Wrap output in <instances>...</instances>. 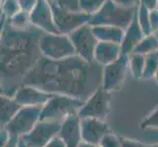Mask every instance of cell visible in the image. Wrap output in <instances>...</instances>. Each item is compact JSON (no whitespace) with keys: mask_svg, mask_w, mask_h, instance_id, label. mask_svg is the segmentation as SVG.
I'll return each mask as SVG.
<instances>
[{"mask_svg":"<svg viewBox=\"0 0 158 147\" xmlns=\"http://www.w3.org/2000/svg\"><path fill=\"white\" fill-rule=\"evenodd\" d=\"M111 1L119 5V6L128 7V8L137 7L139 4V0H111Z\"/></svg>","mask_w":158,"mask_h":147,"instance_id":"d6a6232c","label":"cell"},{"mask_svg":"<svg viewBox=\"0 0 158 147\" xmlns=\"http://www.w3.org/2000/svg\"><path fill=\"white\" fill-rule=\"evenodd\" d=\"M100 147H121L120 137L112 133L105 134L99 142Z\"/></svg>","mask_w":158,"mask_h":147,"instance_id":"83f0119b","label":"cell"},{"mask_svg":"<svg viewBox=\"0 0 158 147\" xmlns=\"http://www.w3.org/2000/svg\"><path fill=\"white\" fill-rule=\"evenodd\" d=\"M44 147H66V144L64 143V141L58 135H56Z\"/></svg>","mask_w":158,"mask_h":147,"instance_id":"836d02e7","label":"cell"},{"mask_svg":"<svg viewBox=\"0 0 158 147\" xmlns=\"http://www.w3.org/2000/svg\"><path fill=\"white\" fill-rule=\"evenodd\" d=\"M53 14L54 24L61 35H69L85 24H89L90 16L84 12H72L60 8L55 3H49Z\"/></svg>","mask_w":158,"mask_h":147,"instance_id":"9c48e42d","label":"cell"},{"mask_svg":"<svg viewBox=\"0 0 158 147\" xmlns=\"http://www.w3.org/2000/svg\"><path fill=\"white\" fill-rule=\"evenodd\" d=\"M58 137L64 141L66 147H78L83 141L81 133V118L78 114H73L63 120Z\"/></svg>","mask_w":158,"mask_h":147,"instance_id":"9a60e30c","label":"cell"},{"mask_svg":"<svg viewBox=\"0 0 158 147\" xmlns=\"http://www.w3.org/2000/svg\"><path fill=\"white\" fill-rule=\"evenodd\" d=\"M41 32L32 25L16 29L6 20L0 39V83L4 94L12 92L13 96L23 78L41 57L39 46Z\"/></svg>","mask_w":158,"mask_h":147,"instance_id":"7a4b0ae2","label":"cell"},{"mask_svg":"<svg viewBox=\"0 0 158 147\" xmlns=\"http://www.w3.org/2000/svg\"><path fill=\"white\" fill-rule=\"evenodd\" d=\"M30 23L42 32L59 34L53 20L50 4L47 0H37L29 13Z\"/></svg>","mask_w":158,"mask_h":147,"instance_id":"7c38bea8","label":"cell"},{"mask_svg":"<svg viewBox=\"0 0 158 147\" xmlns=\"http://www.w3.org/2000/svg\"><path fill=\"white\" fill-rule=\"evenodd\" d=\"M121 47L118 43L98 41L94 49V59L101 66H106L121 56Z\"/></svg>","mask_w":158,"mask_h":147,"instance_id":"e0dca14e","label":"cell"},{"mask_svg":"<svg viewBox=\"0 0 158 147\" xmlns=\"http://www.w3.org/2000/svg\"><path fill=\"white\" fill-rule=\"evenodd\" d=\"M53 3H55L60 8L72 12L80 11V0H55Z\"/></svg>","mask_w":158,"mask_h":147,"instance_id":"f1b7e54d","label":"cell"},{"mask_svg":"<svg viewBox=\"0 0 158 147\" xmlns=\"http://www.w3.org/2000/svg\"><path fill=\"white\" fill-rule=\"evenodd\" d=\"M92 32L98 41L114 42L120 44L123 39L125 30L114 26H91Z\"/></svg>","mask_w":158,"mask_h":147,"instance_id":"d6986e66","label":"cell"},{"mask_svg":"<svg viewBox=\"0 0 158 147\" xmlns=\"http://www.w3.org/2000/svg\"><path fill=\"white\" fill-rule=\"evenodd\" d=\"M156 9H158V0H157V3H156V7H155Z\"/></svg>","mask_w":158,"mask_h":147,"instance_id":"7dc6e473","label":"cell"},{"mask_svg":"<svg viewBox=\"0 0 158 147\" xmlns=\"http://www.w3.org/2000/svg\"><path fill=\"white\" fill-rule=\"evenodd\" d=\"M22 11L17 0H2L0 13L5 16L6 19L12 18L14 15Z\"/></svg>","mask_w":158,"mask_h":147,"instance_id":"484cf974","label":"cell"},{"mask_svg":"<svg viewBox=\"0 0 158 147\" xmlns=\"http://www.w3.org/2000/svg\"><path fill=\"white\" fill-rule=\"evenodd\" d=\"M144 37V34L141 30L140 26L137 19V10L134 15V18L127 29L124 31L123 39L120 43L122 55H130L132 54L134 49Z\"/></svg>","mask_w":158,"mask_h":147,"instance_id":"2e32d148","label":"cell"},{"mask_svg":"<svg viewBox=\"0 0 158 147\" xmlns=\"http://www.w3.org/2000/svg\"><path fill=\"white\" fill-rule=\"evenodd\" d=\"M52 95L49 92L28 84H21L13 93L14 99L21 106H43Z\"/></svg>","mask_w":158,"mask_h":147,"instance_id":"4fadbf2b","label":"cell"},{"mask_svg":"<svg viewBox=\"0 0 158 147\" xmlns=\"http://www.w3.org/2000/svg\"><path fill=\"white\" fill-rule=\"evenodd\" d=\"M18 147H29L28 145H27L24 141H23V139H22L21 137H20V140H19V144H18Z\"/></svg>","mask_w":158,"mask_h":147,"instance_id":"ab89813d","label":"cell"},{"mask_svg":"<svg viewBox=\"0 0 158 147\" xmlns=\"http://www.w3.org/2000/svg\"><path fill=\"white\" fill-rule=\"evenodd\" d=\"M158 51V40L154 34L148 35H144V37L139 44L135 46L133 53L141 54V55H146L152 52Z\"/></svg>","mask_w":158,"mask_h":147,"instance_id":"ffe728a7","label":"cell"},{"mask_svg":"<svg viewBox=\"0 0 158 147\" xmlns=\"http://www.w3.org/2000/svg\"><path fill=\"white\" fill-rule=\"evenodd\" d=\"M129 71V55H121L116 61L103 66L101 88L109 92L122 88Z\"/></svg>","mask_w":158,"mask_h":147,"instance_id":"52a82bcc","label":"cell"},{"mask_svg":"<svg viewBox=\"0 0 158 147\" xmlns=\"http://www.w3.org/2000/svg\"><path fill=\"white\" fill-rule=\"evenodd\" d=\"M9 137H10V133L5 128L0 129V147L5 146V144L7 143V141L9 139Z\"/></svg>","mask_w":158,"mask_h":147,"instance_id":"e575fe53","label":"cell"},{"mask_svg":"<svg viewBox=\"0 0 158 147\" xmlns=\"http://www.w3.org/2000/svg\"><path fill=\"white\" fill-rule=\"evenodd\" d=\"M41 56L51 60H61L76 55L69 35L41 32L39 40Z\"/></svg>","mask_w":158,"mask_h":147,"instance_id":"5b68a950","label":"cell"},{"mask_svg":"<svg viewBox=\"0 0 158 147\" xmlns=\"http://www.w3.org/2000/svg\"><path fill=\"white\" fill-rule=\"evenodd\" d=\"M8 23L14 27L16 29H27L31 26L30 23V18H29V13L25 12V11H20L19 13L14 15L12 18L6 19Z\"/></svg>","mask_w":158,"mask_h":147,"instance_id":"cb8c5ba5","label":"cell"},{"mask_svg":"<svg viewBox=\"0 0 158 147\" xmlns=\"http://www.w3.org/2000/svg\"><path fill=\"white\" fill-rule=\"evenodd\" d=\"M154 78H155L156 81H157V83H158V69H157V71H156V73H155V76H154Z\"/></svg>","mask_w":158,"mask_h":147,"instance_id":"b9f144b4","label":"cell"},{"mask_svg":"<svg viewBox=\"0 0 158 147\" xmlns=\"http://www.w3.org/2000/svg\"><path fill=\"white\" fill-rule=\"evenodd\" d=\"M103 66L78 55L61 60L41 56L23 78L22 84L32 85L52 94H65L85 101L101 86Z\"/></svg>","mask_w":158,"mask_h":147,"instance_id":"6da1fadb","label":"cell"},{"mask_svg":"<svg viewBox=\"0 0 158 147\" xmlns=\"http://www.w3.org/2000/svg\"><path fill=\"white\" fill-rule=\"evenodd\" d=\"M47 1L49 2V3H53L54 1H55V0H47Z\"/></svg>","mask_w":158,"mask_h":147,"instance_id":"f6af8a7d","label":"cell"},{"mask_svg":"<svg viewBox=\"0 0 158 147\" xmlns=\"http://www.w3.org/2000/svg\"><path fill=\"white\" fill-rule=\"evenodd\" d=\"M148 128L158 129V106L140 124V129H144Z\"/></svg>","mask_w":158,"mask_h":147,"instance_id":"4316f807","label":"cell"},{"mask_svg":"<svg viewBox=\"0 0 158 147\" xmlns=\"http://www.w3.org/2000/svg\"><path fill=\"white\" fill-rule=\"evenodd\" d=\"M68 35L74 46L76 55L88 62H94V49L98 40L92 32L91 26L85 24Z\"/></svg>","mask_w":158,"mask_h":147,"instance_id":"ba28073f","label":"cell"},{"mask_svg":"<svg viewBox=\"0 0 158 147\" xmlns=\"http://www.w3.org/2000/svg\"><path fill=\"white\" fill-rule=\"evenodd\" d=\"M129 69L131 70L135 79L143 78L144 69V55L132 53L129 55Z\"/></svg>","mask_w":158,"mask_h":147,"instance_id":"44dd1931","label":"cell"},{"mask_svg":"<svg viewBox=\"0 0 158 147\" xmlns=\"http://www.w3.org/2000/svg\"><path fill=\"white\" fill-rule=\"evenodd\" d=\"M1 4H2V0H0V10H1Z\"/></svg>","mask_w":158,"mask_h":147,"instance_id":"bcb514c9","label":"cell"},{"mask_svg":"<svg viewBox=\"0 0 158 147\" xmlns=\"http://www.w3.org/2000/svg\"><path fill=\"white\" fill-rule=\"evenodd\" d=\"M120 143H121V147H144V144L139 142L138 140L124 137H120Z\"/></svg>","mask_w":158,"mask_h":147,"instance_id":"1f68e13d","label":"cell"},{"mask_svg":"<svg viewBox=\"0 0 158 147\" xmlns=\"http://www.w3.org/2000/svg\"><path fill=\"white\" fill-rule=\"evenodd\" d=\"M154 35H156V37H157V40H158V31H155V32H154Z\"/></svg>","mask_w":158,"mask_h":147,"instance_id":"ee69618b","label":"cell"},{"mask_svg":"<svg viewBox=\"0 0 158 147\" xmlns=\"http://www.w3.org/2000/svg\"><path fill=\"white\" fill-rule=\"evenodd\" d=\"M61 122L40 120L29 133L21 138L29 147H44L49 141L58 135Z\"/></svg>","mask_w":158,"mask_h":147,"instance_id":"8fae6325","label":"cell"},{"mask_svg":"<svg viewBox=\"0 0 158 147\" xmlns=\"http://www.w3.org/2000/svg\"><path fill=\"white\" fill-rule=\"evenodd\" d=\"M78 147H100V146L99 144H92V143H88V142H85V141H81L78 145Z\"/></svg>","mask_w":158,"mask_h":147,"instance_id":"f35d334b","label":"cell"},{"mask_svg":"<svg viewBox=\"0 0 158 147\" xmlns=\"http://www.w3.org/2000/svg\"><path fill=\"white\" fill-rule=\"evenodd\" d=\"M83 100L65 94H53L41 108L40 119L62 122L73 114H78L84 104Z\"/></svg>","mask_w":158,"mask_h":147,"instance_id":"277c9868","label":"cell"},{"mask_svg":"<svg viewBox=\"0 0 158 147\" xmlns=\"http://www.w3.org/2000/svg\"><path fill=\"white\" fill-rule=\"evenodd\" d=\"M139 3L143 4V6H145L148 10H151L156 7L157 0H139Z\"/></svg>","mask_w":158,"mask_h":147,"instance_id":"8d00e7d4","label":"cell"},{"mask_svg":"<svg viewBox=\"0 0 158 147\" xmlns=\"http://www.w3.org/2000/svg\"><path fill=\"white\" fill-rule=\"evenodd\" d=\"M5 23H6V18H5L4 15L0 13V39H1V35H2V31L4 29Z\"/></svg>","mask_w":158,"mask_h":147,"instance_id":"74e56055","label":"cell"},{"mask_svg":"<svg viewBox=\"0 0 158 147\" xmlns=\"http://www.w3.org/2000/svg\"><path fill=\"white\" fill-rule=\"evenodd\" d=\"M41 108L42 106H22L5 129L19 137L29 133L40 121Z\"/></svg>","mask_w":158,"mask_h":147,"instance_id":"30bf717a","label":"cell"},{"mask_svg":"<svg viewBox=\"0 0 158 147\" xmlns=\"http://www.w3.org/2000/svg\"><path fill=\"white\" fill-rule=\"evenodd\" d=\"M21 107L13 96L0 93V129L6 127Z\"/></svg>","mask_w":158,"mask_h":147,"instance_id":"ac0fdd59","label":"cell"},{"mask_svg":"<svg viewBox=\"0 0 158 147\" xmlns=\"http://www.w3.org/2000/svg\"><path fill=\"white\" fill-rule=\"evenodd\" d=\"M107 0H80V11L92 15L96 13Z\"/></svg>","mask_w":158,"mask_h":147,"instance_id":"d4e9b609","label":"cell"},{"mask_svg":"<svg viewBox=\"0 0 158 147\" xmlns=\"http://www.w3.org/2000/svg\"><path fill=\"white\" fill-rule=\"evenodd\" d=\"M149 21H150V26L153 34L158 31V9L154 8L149 10Z\"/></svg>","mask_w":158,"mask_h":147,"instance_id":"f546056e","label":"cell"},{"mask_svg":"<svg viewBox=\"0 0 158 147\" xmlns=\"http://www.w3.org/2000/svg\"><path fill=\"white\" fill-rule=\"evenodd\" d=\"M144 147H158V144H156V145H151V146H146V145H144Z\"/></svg>","mask_w":158,"mask_h":147,"instance_id":"7bdbcfd3","label":"cell"},{"mask_svg":"<svg viewBox=\"0 0 158 147\" xmlns=\"http://www.w3.org/2000/svg\"><path fill=\"white\" fill-rule=\"evenodd\" d=\"M20 137H19V135H17V134L10 133L9 139H8L7 143L5 144L4 147H18Z\"/></svg>","mask_w":158,"mask_h":147,"instance_id":"d590c367","label":"cell"},{"mask_svg":"<svg viewBox=\"0 0 158 147\" xmlns=\"http://www.w3.org/2000/svg\"><path fill=\"white\" fill-rule=\"evenodd\" d=\"M137 7H122L112 2L111 0H107L96 13L90 16L89 25L114 26L126 30L134 18Z\"/></svg>","mask_w":158,"mask_h":147,"instance_id":"3957f363","label":"cell"},{"mask_svg":"<svg viewBox=\"0 0 158 147\" xmlns=\"http://www.w3.org/2000/svg\"><path fill=\"white\" fill-rule=\"evenodd\" d=\"M110 102L111 92L104 90L100 86L84 102L78 112V116L81 119L95 118L105 120L111 112Z\"/></svg>","mask_w":158,"mask_h":147,"instance_id":"8992f818","label":"cell"},{"mask_svg":"<svg viewBox=\"0 0 158 147\" xmlns=\"http://www.w3.org/2000/svg\"><path fill=\"white\" fill-rule=\"evenodd\" d=\"M22 11H25L27 13H30L31 9L34 8L37 0H17Z\"/></svg>","mask_w":158,"mask_h":147,"instance_id":"4dcf8cb0","label":"cell"},{"mask_svg":"<svg viewBox=\"0 0 158 147\" xmlns=\"http://www.w3.org/2000/svg\"><path fill=\"white\" fill-rule=\"evenodd\" d=\"M137 19L144 35L153 34L149 21V10L140 3L138 4L137 7Z\"/></svg>","mask_w":158,"mask_h":147,"instance_id":"603a6c76","label":"cell"},{"mask_svg":"<svg viewBox=\"0 0 158 147\" xmlns=\"http://www.w3.org/2000/svg\"><path fill=\"white\" fill-rule=\"evenodd\" d=\"M109 133H111V129L104 120L95 118L81 119V140L85 142L99 144L102 137Z\"/></svg>","mask_w":158,"mask_h":147,"instance_id":"5bb4252c","label":"cell"},{"mask_svg":"<svg viewBox=\"0 0 158 147\" xmlns=\"http://www.w3.org/2000/svg\"><path fill=\"white\" fill-rule=\"evenodd\" d=\"M157 69H158V51L144 55V69H143V79L154 78Z\"/></svg>","mask_w":158,"mask_h":147,"instance_id":"7402d4cb","label":"cell"},{"mask_svg":"<svg viewBox=\"0 0 158 147\" xmlns=\"http://www.w3.org/2000/svg\"><path fill=\"white\" fill-rule=\"evenodd\" d=\"M0 93H4V88H3V85L1 83H0Z\"/></svg>","mask_w":158,"mask_h":147,"instance_id":"60d3db41","label":"cell"}]
</instances>
